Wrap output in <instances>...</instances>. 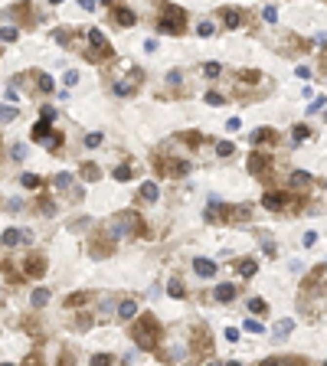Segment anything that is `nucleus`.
I'll use <instances>...</instances> for the list:
<instances>
[{"label":"nucleus","instance_id":"nucleus-1","mask_svg":"<svg viewBox=\"0 0 327 366\" xmlns=\"http://www.w3.org/2000/svg\"><path fill=\"white\" fill-rule=\"evenodd\" d=\"M131 337H134V344L141 350H157V344H161V321L154 314H138V321L131 327Z\"/></svg>","mask_w":327,"mask_h":366},{"label":"nucleus","instance_id":"nucleus-2","mask_svg":"<svg viewBox=\"0 0 327 366\" xmlns=\"http://www.w3.org/2000/svg\"><path fill=\"white\" fill-rule=\"evenodd\" d=\"M157 33H167V36H184L186 30V10L177 7V3H164V17L157 23Z\"/></svg>","mask_w":327,"mask_h":366},{"label":"nucleus","instance_id":"nucleus-3","mask_svg":"<svg viewBox=\"0 0 327 366\" xmlns=\"http://www.w3.org/2000/svg\"><path fill=\"white\" fill-rule=\"evenodd\" d=\"M131 229H138L141 236H147V229H144L141 219H138L134 213H128V209H124V213H118V216H115V219L108 223V236L118 239V236H124V232H131Z\"/></svg>","mask_w":327,"mask_h":366},{"label":"nucleus","instance_id":"nucleus-4","mask_svg":"<svg viewBox=\"0 0 327 366\" xmlns=\"http://www.w3.org/2000/svg\"><path fill=\"white\" fill-rule=\"evenodd\" d=\"M154 167H157V170L164 173V177H184L186 170H190V163L186 161H167V157H154Z\"/></svg>","mask_w":327,"mask_h":366},{"label":"nucleus","instance_id":"nucleus-5","mask_svg":"<svg viewBox=\"0 0 327 366\" xmlns=\"http://www.w3.org/2000/svg\"><path fill=\"white\" fill-rule=\"evenodd\" d=\"M30 242H33V232H26V229H3L0 232V245H7V248L30 245Z\"/></svg>","mask_w":327,"mask_h":366},{"label":"nucleus","instance_id":"nucleus-6","mask_svg":"<svg viewBox=\"0 0 327 366\" xmlns=\"http://www.w3.org/2000/svg\"><path fill=\"white\" fill-rule=\"evenodd\" d=\"M23 275H26V278H43L46 275V259L43 255H26V259H23Z\"/></svg>","mask_w":327,"mask_h":366},{"label":"nucleus","instance_id":"nucleus-7","mask_svg":"<svg viewBox=\"0 0 327 366\" xmlns=\"http://www.w3.org/2000/svg\"><path fill=\"white\" fill-rule=\"evenodd\" d=\"M245 167H249L252 177H265L272 163H268V154H249V163H245Z\"/></svg>","mask_w":327,"mask_h":366},{"label":"nucleus","instance_id":"nucleus-8","mask_svg":"<svg viewBox=\"0 0 327 366\" xmlns=\"http://www.w3.org/2000/svg\"><path fill=\"white\" fill-rule=\"evenodd\" d=\"M219 17H223V23H226L229 30H239L242 23H245V13L236 10V7H223V10H219Z\"/></svg>","mask_w":327,"mask_h":366},{"label":"nucleus","instance_id":"nucleus-9","mask_svg":"<svg viewBox=\"0 0 327 366\" xmlns=\"http://www.w3.org/2000/svg\"><path fill=\"white\" fill-rule=\"evenodd\" d=\"M111 23H115V26H134L138 17H134L131 7H115V10H111Z\"/></svg>","mask_w":327,"mask_h":366},{"label":"nucleus","instance_id":"nucleus-10","mask_svg":"<svg viewBox=\"0 0 327 366\" xmlns=\"http://www.w3.org/2000/svg\"><path fill=\"white\" fill-rule=\"evenodd\" d=\"M236 294H239V285H216V288H213V298H216L219 304L236 301Z\"/></svg>","mask_w":327,"mask_h":366},{"label":"nucleus","instance_id":"nucleus-11","mask_svg":"<svg viewBox=\"0 0 327 366\" xmlns=\"http://www.w3.org/2000/svg\"><path fill=\"white\" fill-rule=\"evenodd\" d=\"M193 353L196 356H213V340H206L203 330H196L193 334Z\"/></svg>","mask_w":327,"mask_h":366},{"label":"nucleus","instance_id":"nucleus-12","mask_svg":"<svg viewBox=\"0 0 327 366\" xmlns=\"http://www.w3.org/2000/svg\"><path fill=\"white\" fill-rule=\"evenodd\" d=\"M193 271L200 275V278H213V275H216V262H209V259H193Z\"/></svg>","mask_w":327,"mask_h":366},{"label":"nucleus","instance_id":"nucleus-13","mask_svg":"<svg viewBox=\"0 0 327 366\" xmlns=\"http://www.w3.org/2000/svg\"><path fill=\"white\" fill-rule=\"evenodd\" d=\"M138 314L141 311H138V301H134V298H124V301L118 304V317L121 321H131V317H138Z\"/></svg>","mask_w":327,"mask_h":366},{"label":"nucleus","instance_id":"nucleus-14","mask_svg":"<svg viewBox=\"0 0 327 366\" xmlns=\"http://www.w3.org/2000/svg\"><path fill=\"white\" fill-rule=\"evenodd\" d=\"M111 56H115L111 46H92V49L85 53V59H88V62H102V59H111Z\"/></svg>","mask_w":327,"mask_h":366},{"label":"nucleus","instance_id":"nucleus-15","mask_svg":"<svg viewBox=\"0 0 327 366\" xmlns=\"http://www.w3.org/2000/svg\"><path fill=\"white\" fill-rule=\"evenodd\" d=\"M141 200H144V203H157V200H161V186H157L154 180L141 183Z\"/></svg>","mask_w":327,"mask_h":366},{"label":"nucleus","instance_id":"nucleus-16","mask_svg":"<svg viewBox=\"0 0 327 366\" xmlns=\"http://www.w3.org/2000/svg\"><path fill=\"white\" fill-rule=\"evenodd\" d=\"M285 203H288V196L278 193V190H275V193H265V196H262V206H265V209H282Z\"/></svg>","mask_w":327,"mask_h":366},{"label":"nucleus","instance_id":"nucleus-17","mask_svg":"<svg viewBox=\"0 0 327 366\" xmlns=\"http://www.w3.org/2000/svg\"><path fill=\"white\" fill-rule=\"evenodd\" d=\"M294 330V321L291 317H285V321L275 324V330H272V340H288V334Z\"/></svg>","mask_w":327,"mask_h":366},{"label":"nucleus","instance_id":"nucleus-18","mask_svg":"<svg viewBox=\"0 0 327 366\" xmlns=\"http://www.w3.org/2000/svg\"><path fill=\"white\" fill-rule=\"evenodd\" d=\"M46 304H49V288H36L30 294V307L33 311H40V307H46Z\"/></svg>","mask_w":327,"mask_h":366},{"label":"nucleus","instance_id":"nucleus-19","mask_svg":"<svg viewBox=\"0 0 327 366\" xmlns=\"http://www.w3.org/2000/svg\"><path fill=\"white\" fill-rule=\"evenodd\" d=\"M275 141H278V134H275L272 128H259L252 134V144H255V147H259V144H275Z\"/></svg>","mask_w":327,"mask_h":366},{"label":"nucleus","instance_id":"nucleus-20","mask_svg":"<svg viewBox=\"0 0 327 366\" xmlns=\"http://www.w3.org/2000/svg\"><path fill=\"white\" fill-rule=\"evenodd\" d=\"M49 134H53V128H49V121H46V118H40L36 124H33V141H40V144H43Z\"/></svg>","mask_w":327,"mask_h":366},{"label":"nucleus","instance_id":"nucleus-21","mask_svg":"<svg viewBox=\"0 0 327 366\" xmlns=\"http://www.w3.org/2000/svg\"><path fill=\"white\" fill-rule=\"evenodd\" d=\"M115 239V236H111ZM111 239H95V245H92V255H95V259H105V255H111Z\"/></svg>","mask_w":327,"mask_h":366},{"label":"nucleus","instance_id":"nucleus-22","mask_svg":"<svg viewBox=\"0 0 327 366\" xmlns=\"http://www.w3.org/2000/svg\"><path fill=\"white\" fill-rule=\"evenodd\" d=\"M307 183H311V173H305V170H294L288 177V186H294V190H305Z\"/></svg>","mask_w":327,"mask_h":366},{"label":"nucleus","instance_id":"nucleus-23","mask_svg":"<svg viewBox=\"0 0 327 366\" xmlns=\"http://www.w3.org/2000/svg\"><path fill=\"white\" fill-rule=\"evenodd\" d=\"M79 177H82V180H98L102 170H98L95 163H82V167H79Z\"/></svg>","mask_w":327,"mask_h":366},{"label":"nucleus","instance_id":"nucleus-24","mask_svg":"<svg viewBox=\"0 0 327 366\" xmlns=\"http://www.w3.org/2000/svg\"><path fill=\"white\" fill-rule=\"evenodd\" d=\"M20 183L26 186V190H40V186H43V177H36V173H23Z\"/></svg>","mask_w":327,"mask_h":366},{"label":"nucleus","instance_id":"nucleus-25","mask_svg":"<svg viewBox=\"0 0 327 366\" xmlns=\"http://www.w3.org/2000/svg\"><path fill=\"white\" fill-rule=\"evenodd\" d=\"M259 79H262V72H255V69H242V72H239V82H242V85H255Z\"/></svg>","mask_w":327,"mask_h":366},{"label":"nucleus","instance_id":"nucleus-26","mask_svg":"<svg viewBox=\"0 0 327 366\" xmlns=\"http://www.w3.org/2000/svg\"><path fill=\"white\" fill-rule=\"evenodd\" d=\"M249 216H252L249 206H239V209H226V219H229V223H236V219H249Z\"/></svg>","mask_w":327,"mask_h":366},{"label":"nucleus","instance_id":"nucleus-27","mask_svg":"<svg viewBox=\"0 0 327 366\" xmlns=\"http://www.w3.org/2000/svg\"><path fill=\"white\" fill-rule=\"evenodd\" d=\"M255 271H259V262H252V259L239 262V275H242V278H252Z\"/></svg>","mask_w":327,"mask_h":366},{"label":"nucleus","instance_id":"nucleus-28","mask_svg":"<svg viewBox=\"0 0 327 366\" xmlns=\"http://www.w3.org/2000/svg\"><path fill=\"white\" fill-rule=\"evenodd\" d=\"M249 314H262V317H265V314H268V301H262V298H252V301H249Z\"/></svg>","mask_w":327,"mask_h":366},{"label":"nucleus","instance_id":"nucleus-29","mask_svg":"<svg viewBox=\"0 0 327 366\" xmlns=\"http://www.w3.org/2000/svg\"><path fill=\"white\" fill-rule=\"evenodd\" d=\"M88 43L92 46H108V40H105V33L98 30V26H92V30H88Z\"/></svg>","mask_w":327,"mask_h":366},{"label":"nucleus","instance_id":"nucleus-30","mask_svg":"<svg viewBox=\"0 0 327 366\" xmlns=\"http://www.w3.org/2000/svg\"><path fill=\"white\" fill-rule=\"evenodd\" d=\"M167 294H170L174 301H180V298H186V288L180 285V281H170V285H167Z\"/></svg>","mask_w":327,"mask_h":366},{"label":"nucleus","instance_id":"nucleus-31","mask_svg":"<svg viewBox=\"0 0 327 366\" xmlns=\"http://www.w3.org/2000/svg\"><path fill=\"white\" fill-rule=\"evenodd\" d=\"M131 173H134V167H131V163H121V167H115V173H111V177H115L118 183H124Z\"/></svg>","mask_w":327,"mask_h":366},{"label":"nucleus","instance_id":"nucleus-32","mask_svg":"<svg viewBox=\"0 0 327 366\" xmlns=\"http://www.w3.org/2000/svg\"><path fill=\"white\" fill-rule=\"evenodd\" d=\"M69 183H72V173H56V177H53L56 190H69Z\"/></svg>","mask_w":327,"mask_h":366},{"label":"nucleus","instance_id":"nucleus-33","mask_svg":"<svg viewBox=\"0 0 327 366\" xmlns=\"http://www.w3.org/2000/svg\"><path fill=\"white\" fill-rule=\"evenodd\" d=\"M13 118H17V108H10V105H0V124H10Z\"/></svg>","mask_w":327,"mask_h":366},{"label":"nucleus","instance_id":"nucleus-34","mask_svg":"<svg viewBox=\"0 0 327 366\" xmlns=\"http://www.w3.org/2000/svg\"><path fill=\"white\" fill-rule=\"evenodd\" d=\"M36 76V85H40V92H53V79L43 76V72H33Z\"/></svg>","mask_w":327,"mask_h":366},{"label":"nucleus","instance_id":"nucleus-35","mask_svg":"<svg viewBox=\"0 0 327 366\" xmlns=\"http://www.w3.org/2000/svg\"><path fill=\"white\" fill-rule=\"evenodd\" d=\"M216 154H219V157H232V154H236V144H229V141H219V144H216Z\"/></svg>","mask_w":327,"mask_h":366},{"label":"nucleus","instance_id":"nucleus-36","mask_svg":"<svg viewBox=\"0 0 327 366\" xmlns=\"http://www.w3.org/2000/svg\"><path fill=\"white\" fill-rule=\"evenodd\" d=\"M115 95H121V98L134 95V85H131V82H115Z\"/></svg>","mask_w":327,"mask_h":366},{"label":"nucleus","instance_id":"nucleus-37","mask_svg":"<svg viewBox=\"0 0 327 366\" xmlns=\"http://www.w3.org/2000/svg\"><path fill=\"white\" fill-rule=\"evenodd\" d=\"M17 36H20V33H17V26H3V30H0V43H13Z\"/></svg>","mask_w":327,"mask_h":366},{"label":"nucleus","instance_id":"nucleus-38","mask_svg":"<svg viewBox=\"0 0 327 366\" xmlns=\"http://www.w3.org/2000/svg\"><path fill=\"white\" fill-rule=\"evenodd\" d=\"M85 301H88V294L79 291V294H69V298H65V307H79V304H85Z\"/></svg>","mask_w":327,"mask_h":366},{"label":"nucleus","instance_id":"nucleus-39","mask_svg":"<svg viewBox=\"0 0 327 366\" xmlns=\"http://www.w3.org/2000/svg\"><path fill=\"white\" fill-rule=\"evenodd\" d=\"M102 141H105V134H102V131H92V134H85V147H98Z\"/></svg>","mask_w":327,"mask_h":366},{"label":"nucleus","instance_id":"nucleus-40","mask_svg":"<svg viewBox=\"0 0 327 366\" xmlns=\"http://www.w3.org/2000/svg\"><path fill=\"white\" fill-rule=\"evenodd\" d=\"M219 72H223V65H219V62H206V65H203V76H206V79H216Z\"/></svg>","mask_w":327,"mask_h":366},{"label":"nucleus","instance_id":"nucleus-41","mask_svg":"<svg viewBox=\"0 0 327 366\" xmlns=\"http://www.w3.org/2000/svg\"><path fill=\"white\" fill-rule=\"evenodd\" d=\"M206 105H213V108H219V105H226V98L219 95V92H206V98H203Z\"/></svg>","mask_w":327,"mask_h":366},{"label":"nucleus","instance_id":"nucleus-42","mask_svg":"<svg viewBox=\"0 0 327 366\" xmlns=\"http://www.w3.org/2000/svg\"><path fill=\"white\" fill-rule=\"evenodd\" d=\"M311 138V128L307 124H294V141H307Z\"/></svg>","mask_w":327,"mask_h":366},{"label":"nucleus","instance_id":"nucleus-43","mask_svg":"<svg viewBox=\"0 0 327 366\" xmlns=\"http://www.w3.org/2000/svg\"><path fill=\"white\" fill-rule=\"evenodd\" d=\"M213 33H216V26H213V23H200V26H196V36H203V40H206V36H213Z\"/></svg>","mask_w":327,"mask_h":366},{"label":"nucleus","instance_id":"nucleus-44","mask_svg":"<svg viewBox=\"0 0 327 366\" xmlns=\"http://www.w3.org/2000/svg\"><path fill=\"white\" fill-rule=\"evenodd\" d=\"M92 363L105 366V363H115V356H111V353H95V356H92Z\"/></svg>","mask_w":327,"mask_h":366},{"label":"nucleus","instance_id":"nucleus-45","mask_svg":"<svg viewBox=\"0 0 327 366\" xmlns=\"http://www.w3.org/2000/svg\"><path fill=\"white\" fill-rule=\"evenodd\" d=\"M245 330H249V334H265V327H262L255 317H252V321H245Z\"/></svg>","mask_w":327,"mask_h":366},{"label":"nucleus","instance_id":"nucleus-46","mask_svg":"<svg viewBox=\"0 0 327 366\" xmlns=\"http://www.w3.org/2000/svg\"><path fill=\"white\" fill-rule=\"evenodd\" d=\"M324 102H327L324 95H317L314 102H311V105H307V115H314V111H321V108H324Z\"/></svg>","mask_w":327,"mask_h":366},{"label":"nucleus","instance_id":"nucleus-47","mask_svg":"<svg viewBox=\"0 0 327 366\" xmlns=\"http://www.w3.org/2000/svg\"><path fill=\"white\" fill-rule=\"evenodd\" d=\"M53 40H56L59 46H65V43H69V33H65V30H56V33H53Z\"/></svg>","mask_w":327,"mask_h":366},{"label":"nucleus","instance_id":"nucleus-48","mask_svg":"<svg viewBox=\"0 0 327 366\" xmlns=\"http://www.w3.org/2000/svg\"><path fill=\"white\" fill-rule=\"evenodd\" d=\"M76 82H79V72L76 69H69V72H65V85H76Z\"/></svg>","mask_w":327,"mask_h":366},{"label":"nucleus","instance_id":"nucleus-49","mask_svg":"<svg viewBox=\"0 0 327 366\" xmlns=\"http://www.w3.org/2000/svg\"><path fill=\"white\" fill-rule=\"evenodd\" d=\"M294 76H298V79H305V82H307V79H311V69H307V65H298V72H294Z\"/></svg>","mask_w":327,"mask_h":366},{"label":"nucleus","instance_id":"nucleus-50","mask_svg":"<svg viewBox=\"0 0 327 366\" xmlns=\"http://www.w3.org/2000/svg\"><path fill=\"white\" fill-rule=\"evenodd\" d=\"M223 337H226V340H232V344H236V340H239V330H236V327H226V334H223Z\"/></svg>","mask_w":327,"mask_h":366},{"label":"nucleus","instance_id":"nucleus-51","mask_svg":"<svg viewBox=\"0 0 327 366\" xmlns=\"http://www.w3.org/2000/svg\"><path fill=\"white\" fill-rule=\"evenodd\" d=\"M265 20L275 23V20H278V10H275V7H265Z\"/></svg>","mask_w":327,"mask_h":366},{"label":"nucleus","instance_id":"nucleus-52","mask_svg":"<svg viewBox=\"0 0 327 366\" xmlns=\"http://www.w3.org/2000/svg\"><path fill=\"white\" fill-rule=\"evenodd\" d=\"M239 128H242L239 118H229V121H226V131H239Z\"/></svg>","mask_w":327,"mask_h":366},{"label":"nucleus","instance_id":"nucleus-53","mask_svg":"<svg viewBox=\"0 0 327 366\" xmlns=\"http://www.w3.org/2000/svg\"><path fill=\"white\" fill-rule=\"evenodd\" d=\"M167 82H170V85H180V72H177V69H174V72L167 76Z\"/></svg>","mask_w":327,"mask_h":366},{"label":"nucleus","instance_id":"nucleus-54","mask_svg":"<svg viewBox=\"0 0 327 366\" xmlns=\"http://www.w3.org/2000/svg\"><path fill=\"white\" fill-rule=\"evenodd\" d=\"M20 206H23L20 200H10V203H7V213H17V209H20Z\"/></svg>","mask_w":327,"mask_h":366},{"label":"nucleus","instance_id":"nucleus-55","mask_svg":"<svg viewBox=\"0 0 327 366\" xmlns=\"http://www.w3.org/2000/svg\"><path fill=\"white\" fill-rule=\"evenodd\" d=\"M82 3V10H95V0H79Z\"/></svg>","mask_w":327,"mask_h":366},{"label":"nucleus","instance_id":"nucleus-56","mask_svg":"<svg viewBox=\"0 0 327 366\" xmlns=\"http://www.w3.org/2000/svg\"><path fill=\"white\" fill-rule=\"evenodd\" d=\"M49 3H62V0H49Z\"/></svg>","mask_w":327,"mask_h":366},{"label":"nucleus","instance_id":"nucleus-57","mask_svg":"<svg viewBox=\"0 0 327 366\" xmlns=\"http://www.w3.org/2000/svg\"><path fill=\"white\" fill-rule=\"evenodd\" d=\"M0 301H3V291H0Z\"/></svg>","mask_w":327,"mask_h":366},{"label":"nucleus","instance_id":"nucleus-58","mask_svg":"<svg viewBox=\"0 0 327 366\" xmlns=\"http://www.w3.org/2000/svg\"><path fill=\"white\" fill-rule=\"evenodd\" d=\"M102 3H111V0H102Z\"/></svg>","mask_w":327,"mask_h":366}]
</instances>
